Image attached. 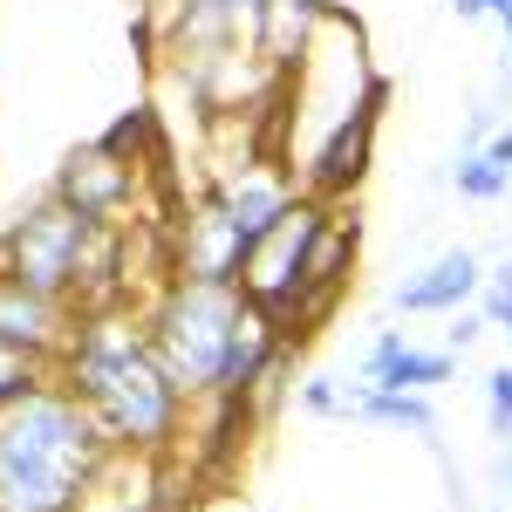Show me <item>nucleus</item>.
I'll list each match as a JSON object with an SVG mask.
<instances>
[{
    "instance_id": "obj_16",
    "label": "nucleus",
    "mask_w": 512,
    "mask_h": 512,
    "mask_svg": "<svg viewBox=\"0 0 512 512\" xmlns=\"http://www.w3.org/2000/svg\"><path fill=\"white\" fill-rule=\"evenodd\" d=\"M48 376H55L48 362H35V355H21V349H7V342H0V403L28 396L35 383H48Z\"/></svg>"
},
{
    "instance_id": "obj_3",
    "label": "nucleus",
    "mask_w": 512,
    "mask_h": 512,
    "mask_svg": "<svg viewBox=\"0 0 512 512\" xmlns=\"http://www.w3.org/2000/svg\"><path fill=\"white\" fill-rule=\"evenodd\" d=\"M0 280L48 294V301H69V308H110L123 294L117 226H103V219H89L48 192L35 212H21L0 233Z\"/></svg>"
},
{
    "instance_id": "obj_21",
    "label": "nucleus",
    "mask_w": 512,
    "mask_h": 512,
    "mask_svg": "<svg viewBox=\"0 0 512 512\" xmlns=\"http://www.w3.org/2000/svg\"><path fill=\"white\" fill-rule=\"evenodd\" d=\"M485 287H492V294H506V301H512V260H499V267L485 274Z\"/></svg>"
},
{
    "instance_id": "obj_4",
    "label": "nucleus",
    "mask_w": 512,
    "mask_h": 512,
    "mask_svg": "<svg viewBox=\"0 0 512 512\" xmlns=\"http://www.w3.org/2000/svg\"><path fill=\"white\" fill-rule=\"evenodd\" d=\"M246 294L233 280H185L164 274L151 308H144V335L158 349L164 376L178 383L185 403H219L226 396V362H233V342L246 328Z\"/></svg>"
},
{
    "instance_id": "obj_8",
    "label": "nucleus",
    "mask_w": 512,
    "mask_h": 512,
    "mask_svg": "<svg viewBox=\"0 0 512 512\" xmlns=\"http://www.w3.org/2000/svg\"><path fill=\"white\" fill-rule=\"evenodd\" d=\"M76 315L69 301H48V294H28V287H14V280H0V342L21 355H35V362H62L69 349V335H76Z\"/></svg>"
},
{
    "instance_id": "obj_17",
    "label": "nucleus",
    "mask_w": 512,
    "mask_h": 512,
    "mask_svg": "<svg viewBox=\"0 0 512 512\" xmlns=\"http://www.w3.org/2000/svg\"><path fill=\"white\" fill-rule=\"evenodd\" d=\"M485 410H492V431L512 437V362H499V369L485 376Z\"/></svg>"
},
{
    "instance_id": "obj_11",
    "label": "nucleus",
    "mask_w": 512,
    "mask_h": 512,
    "mask_svg": "<svg viewBox=\"0 0 512 512\" xmlns=\"http://www.w3.org/2000/svg\"><path fill=\"white\" fill-rule=\"evenodd\" d=\"M478 287H485L478 253H472V246H451V253H437L417 280H403L390 301L403 308V315H458L465 301H478Z\"/></svg>"
},
{
    "instance_id": "obj_20",
    "label": "nucleus",
    "mask_w": 512,
    "mask_h": 512,
    "mask_svg": "<svg viewBox=\"0 0 512 512\" xmlns=\"http://www.w3.org/2000/svg\"><path fill=\"white\" fill-rule=\"evenodd\" d=\"M451 7H458V21H478V14L499 21V14H506V0H451Z\"/></svg>"
},
{
    "instance_id": "obj_12",
    "label": "nucleus",
    "mask_w": 512,
    "mask_h": 512,
    "mask_svg": "<svg viewBox=\"0 0 512 512\" xmlns=\"http://www.w3.org/2000/svg\"><path fill=\"white\" fill-rule=\"evenodd\" d=\"M451 369H458V355L451 349H417L403 328L390 335H376V349L362 362V383H376V390H424L431 396L437 383H451Z\"/></svg>"
},
{
    "instance_id": "obj_6",
    "label": "nucleus",
    "mask_w": 512,
    "mask_h": 512,
    "mask_svg": "<svg viewBox=\"0 0 512 512\" xmlns=\"http://www.w3.org/2000/svg\"><path fill=\"white\" fill-rule=\"evenodd\" d=\"M137 171H144L137 158H123L117 144L96 137V144H82V151L62 158L55 198L76 205V212H89V219H103V226H123V212H130V198H137Z\"/></svg>"
},
{
    "instance_id": "obj_22",
    "label": "nucleus",
    "mask_w": 512,
    "mask_h": 512,
    "mask_svg": "<svg viewBox=\"0 0 512 512\" xmlns=\"http://www.w3.org/2000/svg\"><path fill=\"white\" fill-rule=\"evenodd\" d=\"M117 512H185V506H171V499H137V506H117Z\"/></svg>"
},
{
    "instance_id": "obj_13",
    "label": "nucleus",
    "mask_w": 512,
    "mask_h": 512,
    "mask_svg": "<svg viewBox=\"0 0 512 512\" xmlns=\"http://www.w3.org/2000/svg\"><path fill=\"white\" fill-rule=\"evenodd\" d=\"M253 14H260V0H171V35L198 62L226 41L253 35Z\"/></svg>"
},
{
    "instance_id": "obj_5",
    "label": "nucleus",
    "mask_w": 512,
    "mask_h": 512,
    "mask_svg": "<svg viewBox=\"0 0 512 512\" xmlns=\"http://www.w3.org/2000/svg\"><path fill=\"white\" fill-rule=\"evenodd\" d=\"M321 226H328V198L294 192V205H287L274 226L246 246V260H239V294H246L260 315H274L280 328H287L294 301H301V274H308V253H315Z\"/></svg>"
},
{
    "instance_id": "obj_14",
    "label": "nucleus",
    "mask_w": 512,
    "mask_h": 512,
    "mask_svg": "<svg viewBox=\"0 0 512 512\" xmlns=\"http://www.w3.org/2000/svg\"><path fill=\"white\" fill-rule=\"evenodd\" d=\"M349 417H369V424H396V431L437 437V403L424 390H376V383H362V390H349Z\"/></svg>"
},
{
    "instance_id": "obj_24",
    "label": "nucleus",
    "mask_w": 512,
    "mask_h": 512,
    "mask_svg": "<svg viewBox=\"0 0 512 512\" xmlns=\"http://www.w3.org/2000/svg\"><path fill=\"white\" fill-rule=\"evenodd\" d=\"M506 485H512V465H506Z\"/></svg>"
},
{
    "instance_id": "obj_1",
    "label": "nucleus",
    "mask_w": 512,
    "mask_h": 512,
    "mask_svg": "<svg viewBox=\"0 0 512 512\" xmlns=\"http://www.w3.org/2000/svg\"><path fill=\"white\" fill-rule=\"evenodd\" d=\"M55 376L89 403V417L103 424L117 458H158L185 431V396L164 376L158 349L144 335V315H117V308H82L76 335L55 362Z\"/></svg>"
},
{
    "instance_id": "obj_18",
    "label": "nucleus",
    "mask_w": 512,
    "mask_h": 512,
    "mask_svg": "<svg viewBox=\"0 0 512 512\" xmlns=\"http://www.w3.org/2000/svg\"><path fill=\"white\" fill-rule=\"evenodd\" d=\"M301 410H315V417H349V390H335L328 376H308V383H301Z\"/></svg>"
},
{
    "instance_id": "obj_2",
    "label": "nucleus",
    "mask_w": 512,
    "mask_h": 512,
    "mask_svg": "<svg viewBox=\"0 0 512 512\" xmlns=\"http://www.w3.org/2000/svg\"><path fill=\"white\" fill-rule=\"evenodd\" d=\"M110 437L62 376L0 403V512H89Z\"/></svg>"
},
{
    "instance_id": "obj_15",
    "label": "nucleus",
    "mask_w": 512,
    "mask_h": 512,
    "mask_svg": "<svg viewBox=\"0 0 512 512\" xmlns=\"http://www.w3.org/2000/svg\"><path fill=\"white\" fill-rule=\"evenodd\" d=\"M451 185H458V198H472V205H499V198L512 192V171H506V164H492L472 144V151L451 158Z\"/></svg>"
},
{
    "instance_id": "obj_9",
    "label": "nucleus",
    "mask_w": 512,
    "mask_h": 512,
    "mask_svg": "<svg viewBox=\"0 0 512 512\" xmlns=\"http://www.w3.org/2000/svg\"><path fill=\"white\" fill-rule=\"evenodd\" d=\"M376 110H383V103L355 110L349 123H335L315 151H308V164H301V185H308L315 198H328V205H335L342 192H355V185L369 178V151H376Z\"/></svg>"
},
{
    "instance_id": "obj_7",
    "label": "nucleus",
    "mask_w": 512,
    "mask_h": 512,
    "mask_svg": "<svg viewBox=\"0 0 512 512\" xmlns=\"http://www.w3.org/2000/svg\"><path fill=\"white\" fill-rule=\"evenodd\" d=\"M239 260H246V239L226 219V205L205 192L198 205H185L178 219V239H171V274L185 280H233L239 287Z\"/></svg>"
},
{
    "instance_id": "obj_23",
    "label": "nucleus",
    "mask_w": 512,
    "mask_h": 512,
    "mask_svg": "<svg viewBox=\"0 0 512 512\" xmlns=\"http://www.w3.org/2000/svg\"><path fill=\"white\" fill-rule=\"evenodd\" d=\"M499 28H506V41H512V0H506V14H499Z\"/></svg>"
},
{
    "instance_id": "obj_19",
    "label": "nucleus",
    "mask_w": 512,
    "mask_h": 512,
    "mask_svg": "<svg viewBox=\"0 0 512 512\" xmlns=\"http://www.w3.org/2000/svg\"><path fill=\"white\" fill-rule=\"evenodd\" d=\"M478 335H485V315H451V328H444V349L451 355H465L478 342Z\"/></svg>"
},
{
    "instance_id": "obj_10",
    "label": "nucleus",
    "mask_w": 512,
    "mask_h": 512,
    "mask_svg": "<svg viewBox=\"0 0 512 512\" xmlns=\"http://www.w3.org/2000/svg\"><path fill=\"white\" fill-rule=\"evenodd\" d=\"M328 14H335V0H260V14H253V48H260V62L287 82L308 62V48H315V35L328 28Z\"/></svg>"
}]
</instances>
